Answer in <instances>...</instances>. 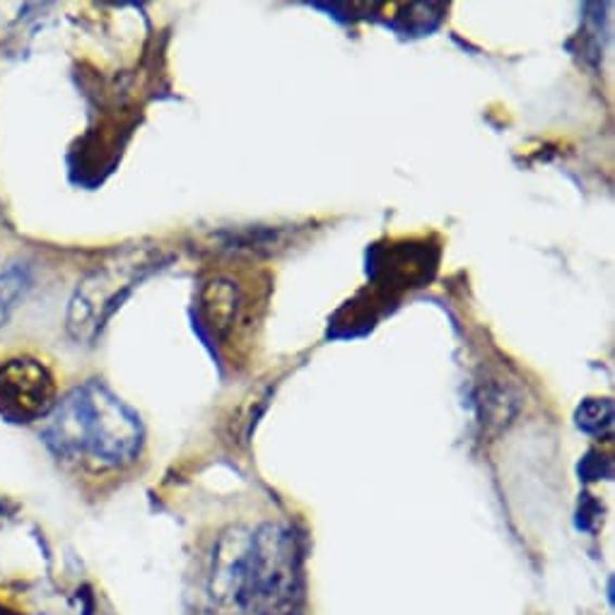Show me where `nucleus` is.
Segmentation results:
<instances>
[{
  "instance_id": "f257e3e1",
  "label": "nucleus",
  "mask_w": 615,
  "mask_h": 615,
  "mask_svg": "<svg viewBox=\"0 0 615 615\" xmlns=\"http://www.w3.org/2000/svg\"><path fill=\"white\" fill-rule=\"evenodd\" d=\"M143 435L136 410L92 380L56 401L41 439L59 459L121 469L138 459Z\"/></svg>"
},
{
  "instance_id": "f03ea898",
  "label": "nucleus",
  "mask_w": 615,
  "mask_h": 615,
  "mask_svg": "<svg viewBox=\"0 0 615 615\" xmlns=\"http://www.w3.org/2000/svg\"><path fill=\"white\" fill-rule=\"evenodd\" d=\"M165 264V254L153 244L116 249L82 280L71 299L66 326L75 343L90 345L121 302Z\"/></svg>"
},
{
  "instance_id": "7ed1b4c3",
  "label": "nucleus",
  "mask_w": 615,
  "mask_h": 615,
  "mask_svg": "<svg viewBox=\"0 0 615 615\" xmlns=\"http://www.w3.org/2000/svg\"><path fill=\"white\" fill-rule=\"evenodd\" d=\"M252 608L256 615H302L299 550L285 526L264 524L252 534Z\"/></svg>"
},
{
  "instance_id": "20e7f679",
  "label": "nucleus",
  "mask_w": 615,
  "mask_h": 615,
  "mask_svg": "<svg viewBox=\"0 0 615 615\" xmlns=\"http://www.w3.org/2000/svg\"><path fill=\"white\" fill-rule=\"evenodd\" d=\"M252 611V534L225 531L213 548L201 615H246Z\"/></svg>"
},
{
  "instance_id": "39448f33",
  "label": "nucleus",
  "mask_w": 615,
  "mask_h": 615,
  "mask_svg": "<svg viewBox=\"0 0 615 615\" xmlns=\"http://www.w3.org/2000/svg\"><path fill=\"white\" fill-rule=\"evenodd\" d=\"M53 406L56 382L44 362L31 355L0 360V415L13 423H35L49 418Z\"/></svg>"
},
{
  "instance_id": "423d86ee",
  "label": "nucleus",
  "mask_w": 615,
  "mask_h": 615,
  "mask_svg": "<svg viewBox=\"0 0 615 615\" xmlns=\"http://www.w3.org/2000/svg\"><path fill=\"white\" fill-rule=\"evenodd\" d=\"M240 309V295L230 280H213L203 293V315L215 333H228Z\"/></svg>"
},
{
  "instance_id": "0eeeda50",
  "label": "nucleus",
  "mask_w": 615,
  "mask_h": 615,
  "mask_svg": "<svg viewBox=\"0 0 615 615\" xmlns=\"http://www.w3.org/2000/svg\"><path fill=\"white\" fill-rule=\"evenodd\" d=\"M577 425L589 435L608 433L613 425V406L606 398H589L577 410Z\"/></svg>"
}]
</instances>
